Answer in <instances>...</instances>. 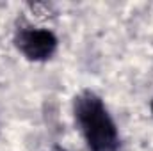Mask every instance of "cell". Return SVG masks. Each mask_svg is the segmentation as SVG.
<instances>
[{"label":"cell","mask_w":153,"mask_h":151,"mask_svg":"<svg viewBox=\"0 0 153 151\" xmlns=\"http://www.w3.org/2000/svg\"><path fill=\"white\" fill-rule=\"evenodd\" d=\"M75 121L91 151H117L119 135L116 123L102 98L93 91H82L73 103Z\"/></svg>","instance_id":"obj_1"},{"label":"cell","mask_w":153,"mask_h":151,"mask_svg":"<svg viewBox=\"0 0 153 151\" xmlns=\"http://www.w3.org/2000/svg\"><path fill=\"white\" fill-rule=\"evenodd\" d=\"M14 44L29 61H46L57 50V38L48 29L23 27L18 29Z\"/></svg>","instance_id":"obj_2"},{"label":"cell","mask_w":153,"mask_h":151,"mask_svg":"<svg viewBox=\"0 0 153 151\" xmlns=\"http://www.w3.org/2000/svg\"><path fill=\"white\" fill-rule=\"evenodd\" d=\"M53 151H66V150H61V148H57V150H53Z\"/></svg>","instance_id":"obj_3"},{"label":"cell","mask_w":153,"mask_h":151,"mask_svg":"<svg viewBox=\"0 0 153 151\" xmlns=\"http://www.w3.org/2000/svg\"><path fill=\"white\" fill-rule=\"evenodd\" d=\"M152 112H153V101H152Z\"/></svg>","instance_id":"obj_4"}]
</instances>
